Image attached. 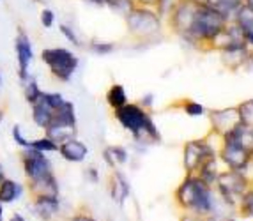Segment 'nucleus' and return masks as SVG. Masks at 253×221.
I'll list each match as a JSON object with an SVG mask.
<instances>
[{
	"label": "nucleus",
	"instance_id": "cd10ccee",
	"mask_svg": "<svg viewBox=\"0 0 253 221\" xmlns=\"http://www.w3.org/2000/svg\"><path fill=\"white\" fill-rule=\"evenodd\" d=\"M41 23L44 29H50V27H53L55 23V13L51 11V9H42L41 11Z\"/></svg>",
	"mask_w": 253,
	"mask_h": 221
},
{
	"label": "nucleus",
	"instance_id": "bb28decb",
	"mask_svg": "<svg viewBox=\"0 0 253 221\" xmlns=\"http://www.w3.org/2000/svg\"><path fill=\"white\" fill-rule=\"evenodd\" d=\"M184 111L191 117H199V115L204 113V107L200 103H195V101H188L184 103Z\"/></svg>",
	"mask_w": 253,
	"mask_h": 221
},
{
	"label": "nucleus",
	"instance_id": "b1692460",
	"mask_svg": "<svg viewBox=\"0 0 253 221\" xmlns=\"http://www.w3.org/2000/svg\"><path fill=\"white\" fill-rule=\"evenodd\" d=\"M59 29H60V32H62V36L66 39H68L69 43H73L75 46H82L80 39H78V36H76V32H75V29H73V27H69V25H66V23H62V25H60Z\"/></svg>",
	"mask_w": 253,
	"mask_h": 221
},
{
	"label": "nucleus",
	"instance_id": "ddd939ff",
	"mask_svg": "<svg viewBox=\"0 0 253 221\" xmlns=\"http://www.w3.org/2000/svg\"><path fill=\"white\" fill-rule=\"evenodd\" d=\"M218 183L225 193H241L245 187V181L239 174H225L218 179Z\"/></svg>",
	"mask_w": 253,
	"mask_h": 221
},
{
	"label": "nucleus",
	"instance_id": "c756f323",
	"mask_svg": "<svg viewBox=\"0 0 253 221\" xmlns=\"http://www.w3.org/2000/svg\"><path fill=\"white\" fill-rule=\"evenodd\" d=\"M245 209H246V213L253 216V193H248V195L245 196Z\"/></svg>",
	"mask_w": 253,
	"mask_h": 221
},
{
	"label": "nucleus",
	"instance_id": "f257e3e1",
	"mask_svg": "<svg viewBox=\"0 0 253 221\" xmlns=\"http://www.w3.org/2000/svg\"><path fill=\"white\" fill-rule=\"evenodd\" d=\"M228 23H230V18L227 14H223L219 9H216L206 0H197L190 32L184 37V41L197 44V46L204 43L212 46L216 37L227 29Z\"/></svg>",
	"mask_w": 253,
	"mask_h": 221
},
{
	"label": "nucleus",
	"instance_id": "f03ea898",
	"mask_svg": "<svg viewBox=\"0 0 253 221\" xmlns=\"http://www.w3.org/2000/svg\"><path fill=\"white\" fill-rule=\"evenodd\" d=\"M115 117L136 138H140V136H151L152 140H160V135H158V129L154 126V122H152V119L149 117L147 111L142 107H138V105L126 103L124 107L115 110Z\"/></svg>",
	"mask_w": 253,
	"mask_h": 221
},
{
	"label": "nucleus",
	"instance_id": "9d476101",
	"mask_svg": "<svg viewBox=\"0 0 253 221\" xmlns=\"http://www.w3.org/2000/svg\"><path fill=\"white\" fill-rule=\"evenodd\" d=\"M206 156H212V150L207 147L206 144H200V142H190L184 149V165L188 170H193L200 165Z\"/></svg>",
	"mask_w": 253,
	"mask_h": 221
},
{
	"label": "nucleus",
	"instance_id": "4be33fe9",
	"mask_svg": "<svg viewBox=\"0 0 253 221\" xmlns=\"http://www.w3.org/2000/svg\"><path fill=\"white\" fill-rule=\"evenodd\" d=\"M179 0H158L156 4V13L161 16V20H167V18L170 16V13L173 11V7L177 5Z\"/></svg>",
	"mask_w": 253,
	"mask_h": 221
},
{
	"label": "nucleus",
	"instance_id": "6ab92c4d",
	"mask_svg": "<svg viewBox=\"0 0 253 221\" xmlns=\"http://www.w3.org/2000/svg\"><path fill=\"white\" fill-rule=\"evenodd\" d=\"M23 81H25V98H27V101H29L30 105H34V103L41 98V94H42L41 90H39V87H38V81L30 76V74Z\"/></svg>",
	"mask_w": 253,
	"mask_h": 221
},
{
	"label": "nucleus",
	"instance_id": "a211bd4d",
	"mask_svg": "<svg viewBox=\"0 0 253 221\" xmlns=\"http://www.w3.org/2000/svg\"><path fill=\"white\" fill-rule=\"evenodd\" d=\"M112 195H114V198L117 202H124V198L129 195V186H127V183L121 174H115L114 177V191H112Z\"/></svg>",
	"mask_w": 253,
	"mask_h": 221
},
{
	"label": "nucleus",
	"instance_id": "a878e982",
	"mask_svg": "<svg viewBox=\"0 0 253 221\" xmlns=\"http://www.w3.org/2000/svg\"><path fill=\"white\" fill-rule=\"evenodd\" d=\"M237 108H239V113H241L243 122L248 124L250 119H253V99H250V101H246V103H241Z\"/></svg>",
	"mask_w": 253,
	"mask_h": 221
},
{
	"label": "nucleus",
	"instance_id": "9b49d317",
	"mask_svg": "<svg viewBox=\"0 0 253 221\" xmlns=\"http://www.w3.org/2000/svg\"><path fill=\"white\" fill-rule=\"evenodd\" d=\"M53 113L55 108L51 107L50 103L44 99V96L41 94V98L32 105V117H34L36 124L41 126V128H48L53 120Z\"/></svg>",
	"mask_w": 253,
	"mask_h": 221
},
{
	"label": "nucleus",
	"instance_id": "4468645a",
	"mask_svg": "<svg viewBox=\"0 0 253 221\" xmlns=\"http://www.w3.org/2000/svg\"><path fill=\"white\" fill-rule=\"evenodd\" d=\"M106 101H108V105L114 108V110L124 107L127 103V94H126V90H124V87L119 85V83L110 87V90L106 92Z\"/></svg>",
	"mask_w": 253,
	"mask_h": 221
},
{
	"label": "nucleus",
	"instance_id": "393cba45",
	"mask_svg": "<svg viewBox=\"0 0 253 221\" xmlns=\"http://www.w3.org/2000/svg\"><path fill=\"white\" fill-rule=\"evenodd\" d=\"M30 147L36 150H57V144L51 138H42V140H36L30 144Z\"/></svg>",
	"mask_w": 253,
	"mask_h": 221
},
{
	"label": "nucleus",
	"instance_id": "72a5a7b5",
	"mask_svg": "<svg viewBox=\"0 0 253 221\" xmlns=\"http://www.w3.org/2000/svg\"><path fill=\"white\" fill-rule=\"evenodd\" d=\"M75 221H94L92 218H87V216H80V218H76Z\"/></svg>",
	"mask_w": 253,
	"mask_h": 221
},
{
	"label": "nucleus",
	"instance_id": "1a4fd4ad",
	"mask_svg": "<svg viewBox=\"0 0 253 221\" xmlns=\"http://www.w3.org/2000/svg\"><path fill=\"white\" fill-rule=\"evenodd\" d=\"M25 168L29 177H32L34 181H39V179L50 175V165H48V159L42 157L41 150L32 149V152L29 154L25 161Z\"/></svg>",
	"mask_w": 253,
	"mask_h": 221
},
{
	"label": "nucleus",
	"instance_id": "20e7f679",
	"mask_svg": "<svg viewBox=\"0 0 253 221\" xmlns=\"http://www.w3.org/2000/svg\"><path fill=\"white\" fill-rule=\"evenodd\" d=\"M42 62L50 68L51 74L62 81H68L78 68V57L66 48H46L41 53Z\"/></svg>",
	"mask_w": 253,
	"mask_h": 221
},
{
	"label": "nucleus",
	"instance_id": "f3484780",
	"mask_svg": "<svg viewBox=\"0 0 253 221\" xmlns=\"http://www.w3.org/2000/svg\"><path fill=\"white\" fill-rule=\"evenodd\" d=\"M38 213L41 214L42 218H50L57 213V209H59V204H57V200L53 196H42L41 200L38 202Z\"/></svg>",
	"mask_w": 253,
	"mask_h": 221
},
{
	"label": "nucleus",
	"instance_id": "5701e85b",
	"mask_svg": "<svg viewBox=\"0 0 253 221\" xmlns=\"http://www.w3.org/2000/svg\"><path fill=\"white\" fill-rule=\"evenodd\" d=\"M90 50L96 53V55H108L115 50L114 43H106V41H92L90 43Z\"/></svg>",
	"mask_w": 253,
	"mask_h": 221
},
{
	"label": "nucleus",
	"instance_id": "e433bc0d",
	"mask_svg": "<svg viewBox=\"0 0 253 221\" xmlns=\"http://www.w3.org/2000/svg\"><path fill=\"white\" fill-rule=\"evenodd\" d=\"M2 119H4V113H2V111H0V120H2Z\"/></svg>",
	"mask_w": 253,
	"mask_h": 221
},
{
	"label": "nucleus",
	"instance_id": "0eeeda50",
	"mask_svg": "<svg viewBox=\"0 0 253 221\" xmlns=\"http://www.w3.org/2000/svg\"><path fill=\"white\" fill-rule=\"evenodd\" d=\"M252 156V150L246 149L245 145L237 144L234 140H227V145L223 149V159L227 165H230L234 170H241L248 165V159Z\"/></svg>",
	"mask_w": 253,
	"mask_h": 221
},
{
	"label": "nucleus",
	"instance_id": "c9c22d12",
	"mask_svg": "<svg viewBox=\"0 0 253 221\" xmlns=\"http://www.w3.org/2000/svg\"><path fill=\"white\" fill-rule=\"evenodd\" d=\"M246 4H248V5H252V7H253V0H246Z\"/></svg>",
	"mask_w": 253,
	"mask_h": 221
},
{
	"label": "nucleus",
	"instance_id": "39448f33",
	"mask_svg": "<svg viewBox=\"0 0 253 221\" xmlns=\"http://www.w3.org/2000/svg\"><path fill=\"white\" fill-rule=\"evenodd\" d=\"M179 202L182 205H188V207H195L200 213H206L212 207L211 205V195L207 191L206 184L202 181H195V179H190L186 181L181 186L177 193Z\"/></svg>",
	"mask_w": 253,
	"mask_h": 221
},
{
	"label": "nucleus",
	"instance_id": "f704fd0d",
	"mask_svg": "<svg viewBox=\"0 0 253 221\" xmlns=\"http://www.w3.org/2000/svg\"><path fill=\"white\" fill-rule=\"evenodd\" d=\"M246 62H250V64L253 66V51H250V55H248V60Z\"/></svg>",
	"mask_w": 253,
	"mask_h": 221
},
{
	"label": "nucleus",
	"instance_id": "58836bf2",
	"mask_svg": "<svg viewBox=\"0 0 253 221\" xmlns=\"http://www.w3.org/2000/svg\"><path fill=\"white\" fill-rule=\"evenodd\" d=\"M36 2H39V0H36Z\"/></svg>",
	"mask_w": 253,
	"mask_h": 221
},
{
	"label": "nucleus",
	"instance_id": "7c9ffc66",
	"mask_svg": "<svg viewBox=\"0 0 253 221\" xmlns=\"http://www.w3.org/2000/svg\"><path fill=\"white\" fill-rule=\"evenodd\" d=\"M136 5H142V7H156L158 4V0H135Z\"/></svg>",
	"mask_w": 253,
	"mask_h": 221
},
{
	"label": "nucleus",
	"instance_id": "7ed1b4c3",
	"mask_svg": "<svg viewBox=\"0 0 253 221\" xmlns=\"http://www.w3.org/2000/svg\"><path fill=\"white\" fill-rule=\"evenodd\" d=\"M124 20H126L127 30L138 39H149L158 36L161 32V23H163L156 9L142 7V5H136Z\"/></svg>",
	"mask_w": 253,
	"mask_h": 221
},
{
	"label": "nucleus",
	"instance_id": "4c0bfd02",
	"mask_svg": "<svg viewBox=\"0 0 253 221\" xmlns=\"http://www.w3.org/2000/svg\"><path fill=\"white\" fill-rule=\"evenodd\" d=\"M0 181H2V174H0Z\"/></svg>",
	"mask_w": 253,
	"mask_h": 221
},
{
	"label": "nucleus",
	"instance_id": "412c9836",
	"mask_svg": "<svg viewBox=\"0 0 253 221\" xmlns=\"http://www.w3.org/2000/svg\"><path fill=\"white\" fill-rule=\"evenodd\" d=\"M126 150L121 149V147H108V149L105 150V157L106 161L110 163V165H114L115 161L117 163H124L126 161Z\"/></svg>",
	"mask_w": 253,
	"mask_h": 221
},
{
	"label": "nucleus",
	"instance_id": "aec40b11",
	"mask_svg": "<svg viewBox=\"0 0 253 221\" xmlns=\"http://www.w3.org/2000/svg\"><path fill=\"white\" fill-rule=\"evenodd\" d=\"M18 195H20V187L13 181H4L2 183V186H0V200L2 202H13Z\"/></svg>",
	"mask_w": 253,
	"mask_h": 221
},
{
	"label": "nucleus",
	"instance_id": "423d86ee",
	"mask_svg": "<svg viewBox=\"0 0 253 221\" xmlns=\"http://www.w3.org/2000/svg\"><path fill=\"white\" fill-rule=\"evenodd\" d=\"M211 120H212V126H214L219 133H223V135L230 133L236 126H239V124L243 122L239 108H225V110L212 111Z\"/></svg>",
	"mask_w": 253,
	"mask_h": 221
},
{
	"label": "nucleus",
	"instance_id": "f8f14e48",
	"mask_svg": "<svg viewBox=\"0 0 253 221\" xmlns=\"http://www.w3.org/2000/svg\"><path fill=\"white\" fill-rule=\"evenodd\" d=\"M60 152H62V156L66 157V159H69V161H82V159L87 156V147H85L82 142L71 138V140L64 142L62 147H60Z\"/></svg>",
	"mask_w": 253,
	"mask_h": 221
},
{
	"label": "nucleus",
	"instance_id": "2eb2a0df",
	"mask_svg": "<svg viewBox=\"0 0 253 221\" xmlns=\"http://www.w3.org/2000/svg\"><path fill=\"white\" fill-rule=\"evenodd\" d=\"M105 7H108L110 11L114 14H117V16L126 18L127 14L136 7V2L135 0H108Z\"/></svg>",
	"mask_w": 253,
	"mask_h": 221
},
{
	"label": "nucleus",
	"instance_id": "2f4dec72",
	"mask_svg": "<svg viewBox=\"0 0 253 221\" xmlns=\"http://www.w3.org/2000/svg\"><path fill=\"white\" fill-rule=\"evenodd\" d=\"M84 2H87V4H92V5H97V7H105L108 0H84Z\"/></svg>",
	"mask_w": 253,
	"mask_h": 221
},
{
	"label": "nucleus",
	"instance_id": "ea45409f",
	"mask_svg": "<svg viewBox=\"0 0 253 221\" xmlns=\"http://www.w3.org/2000/svg\"><path fill=\"white\" fill-rule=\"evenodd\" d=\"M252 131H253V129H252Z\"/></svg>",
	"mask_w": 253,
	"mask_h": 221
},
{
	"label": "nucleus",
	"instance_id": "6e6552de",
	"mask_svg": "<svg viewBox=\"0 0 253 221\" xmlns=\"http://www.w3.org/2000/svg\"><path fill=\"white\" fill-rule=\"evenodd\" d=\"M16 57H18V66H20V78L25 80L29 76V66L32 62L34 51H32V44H30L29 36L20 30V34L16 37Z\"/></svg>",
	"mask_w": 253,
	"mask_h": 221
},
{
	"label": "nucleus",
	"instance_id": "473e14b6",
	"mask_svg": "<svg viewBox=\"0 0 253 221\" xmlns=\"http://www.w3.org/2000/svg\"><path fill=\"white\" fill-rule=\"evenodd\" d=\"M142 105H144V107H151V105H152V96H151V94H147L145 98H142Z\"/></svg>",
	"mask_w": 253,
	"mask_h": 221
},
{
	"label": "nucleus",
	"instance_id": "dca6fc26",
	"mask_svg": "<svg viewBox=\"0 0 253 221\" xmlns=\"http://www.w3.org/2000/svg\"><path fill=\"white\" fill-rule=\"evenodd\" d=\"M211 5H214L216 9H219L223 14H227L228 18H232V14L236 13L241 5L245 4L246 0H206Z\"/></svg>",
	"mask_w": 253,
	"mask_h": 221
},
{
	"label": "nucleus",
	"instance_id": "c85d7f7f",
	"mask_svg": "<svg viewBox=\"0 0 253 221\" xmlns=\"http://www.w3.org/2000/svg\"><path fill=\"white\" fill-rule=\"evenodd\" d=\"M13 135H14V140H16L20 145H23V147H30V144H29V142H27V140H23V136H21L20 128H18V126H14V129H13Z\"/></svg>",
	"mask_w": 253,
	"mask_h": 221
}]
</instances>
